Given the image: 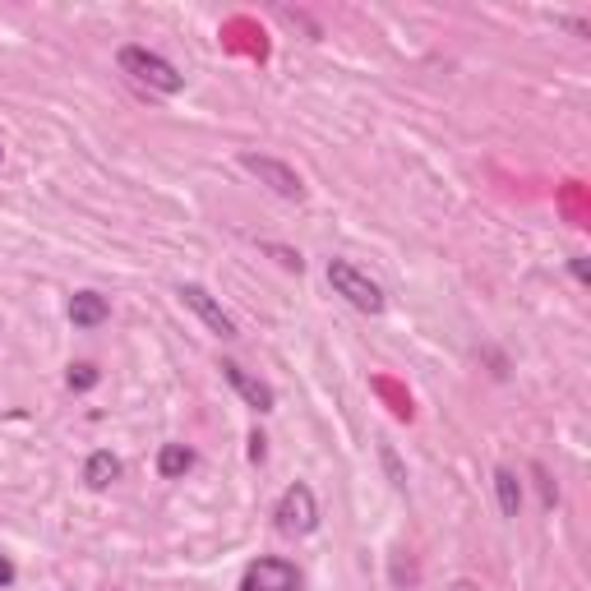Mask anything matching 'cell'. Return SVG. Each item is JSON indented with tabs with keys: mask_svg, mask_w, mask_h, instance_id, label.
Here are the masks:
<instances>
[{
	"mask_svg": "<svg viewBox=\"0 0 591 591\" xmlns=\"http://www.w3.org/2000/svg\"><path fill=\"white\" fill-rule=\"evenodd\" d=\"M121 70L130 74V79H139V84H148L153 93H181L185 88V74L176 70V65L167 61V56H157V51H148V47H121Z\"/></svg>",
	"mask_w": 591,
	"mask_h": 591,
	"instance_id": "1",
	"label": "cell"
},
{
	"mask_svg": "<svg viewBox=\"0 0 591 591\" xmlns=\"http://www.w3.org/2000/svg\"><path fill=\"white\" fill-rule=\"evenodd\" d=\"M328 287L338 291L347 305H356L361 314L384 310V291H379V282H374L370 273H361L356 264H347V259H328Z\"/></svg>",
	"mask_w": 591,
	"mask_h": 591,
	"instance_id": "2",
	"label": "cell"
},
{
	"mask_svg": "<svg viewBox=\"0 0 591 591\" xmlns=\"http://www.w3.org/2000/svg\"><path fill=\"white\" fill-rule=\"evenodd\" d=\"M273 518H278L282 536H310V531L319 527V504H314V490L305 481L287 485L282 499H278V508H273Z\"/></svg>",
	"mask_w": 591,
	"mask_h": 591,
	"instance_id": "3",
	"label": "cell"
},
{
	"mask_svg": "<svg viewBox=\"0 0 591 591\" xmlns=\"http://www.w3.org/2000/svg\"><path fill=\"white\" fill-rule=\"evenodd\" d=\"M241 167L250 171L259 185H268V190L278 194V199H301V194H305L301 176H296L287 162H278V157H268V153H241Z\"/></svg>",
	"mask_w": 591,
	"mask_h": 591,
	"instance_id": "4",
	"label": "cell"
},
{
	"mask_svg": "<svg viewBox=\"0 0 591 591\" xmlns=\"http://www.w3.org/2000/svg\"><path fill=\"white\" fill-rule=\"evenodd\" d=\"M181 301L190 305V310L199 314V319H204V324L213 328V333H218L222 342H231V338H236V319H231V314L222 310V305L213 301V296H208V291L199 287V282H185V287H181Z\"/></svg>",
	"mask_w": 591,
	"mask_h": 591,
	"instance_id": "5",
	"label": "cell"
},
{
	"mask_svg": "<svg viewBox=\"0 0 591 591\" xmlns=\"http://www.w3.org/2000/svg\"><path fill=\"white\" fill-rule=\"evenodd\" d=\"M245 587H254V591H296L301 587V573H296V564H287V559H259V564H250V573H245Z\"/></svg>",
	"mask_w": 591,
	"mask_h": 591,
	"instance_id": "6",
	"label": "cell"
},
{
	"mask_svg": "<svg viewBox=\"0 0 591 591\" xmlns=\"http://www.w3.org/2000/svg\"><path fill=\"white\" fill-rule=\"evenodd\" d=\"M222 379H227V384L236 388V393H241L254 411H273V402H278V398H273V388H268L264 379H254L241 361H222Z\"/></svg>",
	"mask_w": 591,
	"mask_h": 591,
	"instance_id": "7",
	"label": "cell"
},
{
	"mask_svg": "<svg viewBox=\"0 0 591 591\" xmlns=\"http://www.w3.org/2000/svg\"><path fill=\"white\" fill-rule=\"evenodd\" d=\"M84 481H88V490H111V485L121 481V458H116L111 448H97V453H88Z\"/></svg>",
	"mask_w": 591,
	"mask_h": 591,
	"instance_id": "8",
	"label": "cell"
},
{
	"mask_svg": "<svg viewBox=\"0 0 591 591\" xmlns=\"http://www.w3.org/2000/svg\"><path fill=\"white\" fill-rule=\"evenodd\" d=\"M107 296H97V291H74V301H70V324L74 328H97V324H107Z\"/></svg>",
	"mask_w": 591,
	"mask_h": 591,
	"instance_id": "9",
	"label": "cell"
},
{
	"mask_svg": "<svg viewBox=\"0 0 591 591\" xmlns=\"http://www.w3.org/2000/svg\"><path fill=\"white\" fill-rule=\"evenodd\" d=\"M190 467H194V448L162 444V453H157V476H162V481H181Z\"/></svg>",
	"mask_w": 591,
	"mask_h": 591,
	"instance_id": "10",
	"label": "cell"
},
{
	"mask_svg": "<svg viewBox=\"0 0 591 591\" xmlns=\"http://www.w3.org/2000/svg\"><path fill=\"white\" fill-rule=\"evenodd\" d=\"M495 495H499V513H504V518H518L522 513V481L508 467L495 471Z\"/></svg>",
	"mask_w": 591,
	"mask_h": 591,
	"instance_id": "11",
	"label": "cell"
},
{
	"mask_svg": "<svg viewBox=\"0 0 591 591\" xmlns=\"http://www.w3.org/2000/svg\"><path fill=\"white\" fill-rule=\"evenodd\" d=\"M97 379H102V374H97V365H70V374H65V384L74 388V393H88V388H97Z\"/></svg>",
	"mask_w": 591,
	"mask_h": 591,
	"instance_id": "12",
	"label": "cell"
},
{
	"mask_svg": "<svg viewBox=\"0 0 591 591\" xmlns=\"http://www.w3.org/2000/svg\"><path fill=\"white\" fill-rule=\"evenodd\" d=\"M264 250H268V254H278V264H282V268H296V273L305 268V259H301L296 250H282V245H264Z\"/></svg>",
	"mask_w": 591,
	"mask_h": 591,
	"instance_id": "13",
	"label": "cell"
},
{
	"mask_svg": "<svg viewBox=\"0 0 591 591\" xmlns=\"http://www.w3.org/2000/svg\"><path fill=\"white\" fill-rule=\"evenodd\" d=\"M384 467H388V476H393V485H407V476H402V467H398V458H393V448L384 444Z\"/></svg>",
	"mask_w": 591,
	"mask_h": 591,
	"instance_id": "14",
	"label": "cell"
},
{
	"mask_svg": "<svg viewBox=\"0 0 591 591\" xmlns=\"http://www.w3.org/2000/svg\"><path fill=\"white\" fill-rule=\"evenodd\" d=\"M264 444H268V439L259 435V430H254V435H250V458H254V462H264V453H268Z\"/></svg>",
	"mask_w": 591,
	"mask_h": 591,
	"instance_id": "15",
	"label": "cell"
},
{
	"mask_svg": "<svg viewBox=\"0 0 591 591\" xmlns=\"http://www.w3.org/2000/svg\"><path fill=\"white\" fill-rule=\"evenodd\" d=\"M573 278H578V282L591 278V268H587V259H582V254H573Z\"/></svg>",
	"mask_w": 591,
	"mask_h": 591,
	"instance_id": "16",
	"label": "cell"
},
{
	"mask_svg": "<svg viewBox=\"0 0 591 591\" xmlns=\"http://www.w3.org/2000/svg\"><path fill=\"white\" fill-rule=\"evenodd\" d=\"M10 582H14V564L0 555V587H10Z\"/></svg>",
	"mask_w": 591,
	"mask_h": 591,
	"instance_id": "17",
	"label": "cell"
},
{
	"mask_svg": "<svg viewBox=\"0 0 591 591\" xmlns=\"http://www.w3.org/2000/svg\"><path fill=\"white\" fill-rule=\"evenodd\" d=\"M448 591H476V587H471V582H453V587H448Z\"/></svg>",
	"mask_w": 591,
	"mask_h": 591,
	"instance_id": "18",
	"label": "cell"
},
{
	"mask_svg": "<svg viewBox=\"0 0 591 591\" xmlns=\"http://www.w3.org/2000/svg\"><path fill=\"white\" fill-rule=\"evenodd\" d=\"M241 591H254V587H241Z\"/></svg>",
	"mask_w": 591,
	"mask_h": 591,
	"instance_id": "19",
	"label": "cell"
}]
</instances>
